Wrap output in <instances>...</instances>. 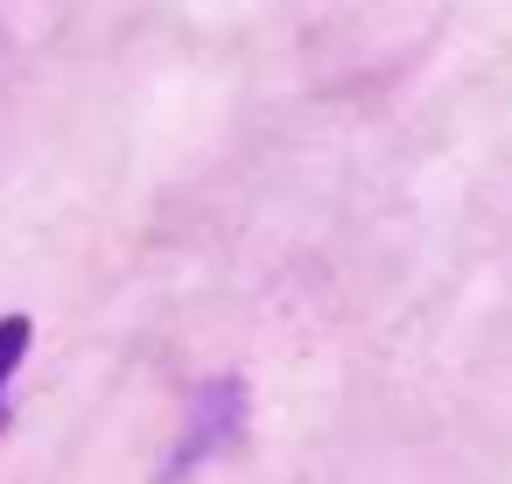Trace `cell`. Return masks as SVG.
I'll return each instance as SVG.
<instances>
[{
    "instance_id": "obj_1",
    "label": "cell",
    "mask_w": 512,
    "mask_h": 484,
    "mask_svg": "<svg viewBox=\"0 0 512 484\" xmlns=\"http://www.w3.org/2000/svg\"><path fill=\"white\" fill-rule=\"evenodd\" d=\"M239 414H246V386L239 379H218V386H204V400H197V428H190V442L176 449V463H169V477L176 470H190L204 449H218V442H232V428H239Z\"/></svg>"
},
{
    "instance_id": "obj_2",
    "label": "cell",
    "mask_w": 512,
    "mask_h": 484,
    "mask_svg": "<svg viewBox=\"0 0 512 484\" xmlns=\"http://www.w3.org/2000/svg\"><path fill=\"white\" fill-rule=\"evenodd\" d=\"M29 337H36V323H29V316H0V407H8V379L22 372Z\"/></svg>"
}]
</instances>
